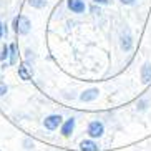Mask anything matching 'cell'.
Listing matches in <instances>:
<instances>
[{
  "instance_id": "8fae6325",
  "label": "cell",
  "mask_w": 151,
  "mask_h": 151,
  "mask_svg": "<svg viewBox=\"0 0 151 151\" xmlns=\"http://www.w3.org/2000/svg\"><path fill=\"white\" fill-rule=\"evenodd\" d=\"M18 75H20V78H22V80H25V81H28L32 78V73L27 70V67H25V65H20V67H18Z\"/></svg>"
},
{
  "instance_id": "4fadbf2b",
  "label": "cell",
  "mask_w": 151,
  "mask_h": 151,
  "mask_svg": "<svg viewBox=\"0 0 151 151\" xmlns=\"http://www.w3.org/2000/svg\"><path fill=\"white\" fill-rule=\"evenodd\" d=\"M10 55V48H9V45H5L4 48H2V55H0V62H5L7 58H9Z\"/></svg>"
},
{
  "instance_id": "9a60e30c",
  "label": "cell",
  "mask_w": 151,
  "mask_h": 151,
  "mask_svg": "<svg viewBox=\"0 0 151 151\" xmlns=\"http://www.w3.org/2000/svg\"><path fill=\"white\" fill-rule=\"evenodd\" d=\"M93 2L96 5H108V4H110V0H93Z\"/></svg>"
},
{
  "instance_id": "7c38bea8",
  "label": "cell",
  "mask_w": 151,
  "mask_h": 151,
  "mask_svg": "<svg viewBox=\"0 0 151 151\" xmlns=\"http://www.w3.org/2000/svg\"><path fill=\"white\" fill-rule=\"evenodd\" d=\"M28 5L33 9H43L47 7V0H28Z\"/></svg>"
},
{
  "instance_id": "5bb4252c",
  "label": "cell",
  "mask_w": 151,
  "mask_h": 151,
  "mask_svg": "<svg viewBox=\"0 0 151 151\" xmlns=\"http://www.w3.org/2000/svg\"><path fill=\"white\" fill-rule=\"evenodd\" d=\"M7 90H9V86L5 85V81H0V95H5Z\"/></svg>"
},
{
  "instance_id": "9c48e42d",
  "label": "cell",
  "mask_w": 151,
  "mask_h": 151,
  "mask_svg": "<svg viewBox=\"0 0 151 151\" xmlns=\"http://www.w3.org/2000/svg\"><path fill=\"white\" fill-rule=\"evenodd\" d=\"M141 81L143 83L151 81V63H145L141 67Z\"/></svg>"
},
{
  "instance_id": "8992f818",
  "label": "cell",
  "mask_w": 151,
  "mask_h": 151,
  "mask_svg": "<svg viewBox=\"0 0 151 151\" xmlns=\"http://www.w3.org/2000/svg\"><path fill=\"white\" fill-rule=\"evenodd\" d=\"M75 123H76L75 118H68V120L63 121V124L60 126V128H62V134L65 138H68L71 133H73V129H75Z\"/></svg>"
},
{
  "instance_id": "52a82bcc",
  "label": "cell",
  "mask_w": 151,
  "mask_h": 151,
  "mask_svg": "<svg viewBox=\"0 0 151 151\" xmlns=\"http://www.w3.org/2000/svg\"><path fill=\"white\" fill-rule=\"evenodd\" d=\"M121 48L124 50V52H129V50L133 48V38H131V33H129L128 30H124L123 33H121Z\"/></svg>"
},
{
  "instance_id": "ba28073f",
  "label": "cell",
  "mask_w": 151,
  "mask_h": 151,
  "mask_svg": "<svg viewBox=\"0 0 151 151\" xmlns=\"http://www.w3.org/2000/svg\"><path fill=\"white\" fill-rule=\"evenodd\" d=\"M80 150L81 151H98L100 148H98V145L93 141V138H91V139H83L80 143Z\"/></svg>"
},
{
  "instance_id": "30bf717a",
  "label": "cell",
  "mask_w": 151,
  "mask_h": 151,
  "mask_svg": "<svg viewBox=\"0 0 151 151\" xmlns=\"http://www.w3.org/2000/svg\"><path fill=\"white\" fill-rule=\"evenodd\" d=\"M10 48V55H9V63L10 65H15L17 63V57H18V52H17V45L15 43H10L9 45Z\"/></svg>"
},
{
  "instance_id": "2e32d148",
  "label": "cell",
  "mask_w": 151,
  "mask_h": 151,
  "mask_svg": "<svg viewBox=\"0 0 151 151\" xmlns=\"http://www.w3.org/2000/svg\"><path fill=\"white\" fill-rule=\"evenodd\" d=\"M120 2H121L123 5H133L134 2H136V0H120Z\"/></svg>"
},
{
  "instance_id": "5b68a950",
  "label": "cell",
  "mask_w": 151,
  "mask_h": 151,
  "mask_svg": "<svg viewBox=\"0 0 151 151\" xmlns=\"http://www.w3.org/2000/svg\"><path fill=\"white\" fill-rule=\"evenodd\" d=\"M67 5L73 14H83L86 10V5L83 0H67Z\"/></svg>"
},
{
  "instance_id": "e0dca14e",
  "label": "cell",
  "mask_w": 151,
  "mask_h": 151,
  "mask_svg": "<svg viewBox=\"0 0 151 151\" xmlns=\"http://www.w3.org/2000/svg\"><path fill=\"white\" fill-rule=\"evenodd\" d=\"M2 35H4V23L0 22V38H2Z\"/></svg>"
},
{
  "instance_id": "6da1fadb",
  "label": "cell",
  "mask_w": 151,
  "mask_h": 151,
  "mask_svg": "<svg viewBox=\"0 0 151 151\" xmlns=\"http://www.w3.org/2000/svg\"><path fill=\"white\" fill-rule=\"evenodd\" d=\"M32 28V23L25 15H18L14 20V30L17 35H27Z\"/></svg>"
},
{
  "instance_id": "3957f363",
  "label": "cell",
  "mask_w": 151,
  "mask_h": 151,
  "mask_svg": "<svg viewBox=\"0 0 151 151\" xmlns=\"http://www.w3.org/2000/svg\"><path fill=\"white\" fill-rule=\"evenodd\" d=\"M62 124H63V118L60 115H50L43 120V126L48 129V131H55V129H58Z\"/></svg>"
},
{
  "instance_id": "7a4b0ae2",
  "label": "cell",
  "mask_w": 151,
  "mask_h": 151,
  "mask_svg": "<svg viewBox=\"0 0 151 151\" xmlns=\"http://www.w3.org/2000/svg\"><path fill=\"white\" fill-rule=\"evenodd\" d=\"M88 134H90V138H101L103 136V133H105V124L101 123V121H98V120H93V121H90V124H88Z\"/></svg>"
},
{
  "instance_id": "277c9868",
  "label": "cell",
  "mask_w": 151,
  "mask_h": 151,
  "mask_svg": "<svg viewBox=\"0 0 151 151\" xmlns=\"http://www.w3.org/2000/svg\"><path fill=\"white\" fill-rule=\"evenodd\" d=\"M98 96H100V90L98 88H88V90H85L83 93L80 95V101L90 103V101H95Z\"/></svg>"
}]
</instances>
